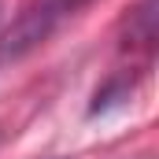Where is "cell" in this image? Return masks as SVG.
Returning a JSON list of instances; mask_svg holds the SVG:
<instances>
[{"label": "cell", "instance_id": "1", "mask_svg": "<svg viewBox=\"0 0 159 159\" xmlns=\"http://www.w3.org/2000/svg\"><path fill=\"white\" fill-rule=\"evenodd\" d=\"M89 0H41L34 4L30 11H22L11 26H7V34L0 37V63H7V59H22L26 52H34L37 44L52 37L74 11H81Z\"/></svg>", "mask_w": 159, "mask_h": 159}]
</instances>
